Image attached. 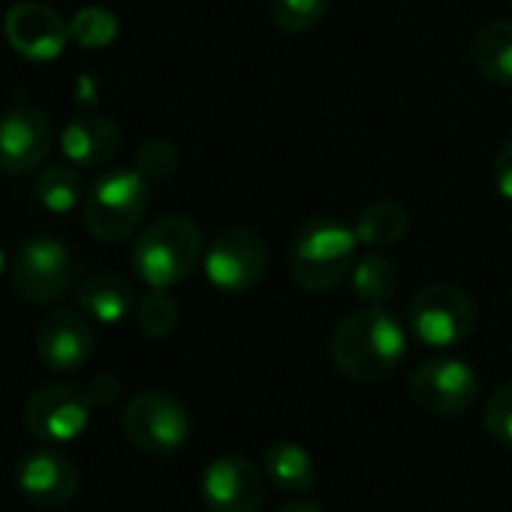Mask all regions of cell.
Segmentation results:
<instances>
[{"mask_svg":"<svg viewBox=\"0 0 512 512\" xmlns=\"http://www.w3.org/2000/svg\"><path fill=\"white\" fill-rule=\"evenodd\" d=\"M76 302L97 323H121L136 305L130 281L115 272H97L85 278L76 290Z\"/></svg>","mask_w":512,"mask_h":512,"instance_id":"e0dca14e","label":"cell"},{"mask_svg":"<svg viewBox=\"0 0 512 512\" xmlns=\"http://www.w3.org/2000/svg\"><path fill=\"white\" fill-rule=\"evenodd\" d=\"M263 470L281 491H290V494H308L320 479L317 461L311 458V452L293 440L272 443L263 455Z\"/></svg>","mask_w":512,"mask_h":512,"instance_id":"ac0fdd59","label":"cell"},{"mask_svg":"<svg viewBox=\"0 0 512 512\" xmlns=\"http://www.w3.org/2000/svg\"><path fill=\"white\" fill-rule=\"evenodd\" d=\"M4 34L22 58L55 61L70 40V22H64L52 7L28 0V4H19L7 13Z\"/></svg>","mask_w":512,"mask_h":512,"instance_id":"5bb4252c","label":"cell"},{"mask_svg":"<svg viewBox=\"0 0 512 512\" xmlns=\"http://www.w3.org/2000/svg\"><path fill=\"white\" fill-rule=\"evenodd\" d=\"M353 229H356L359 244H365L371 250L395 247L410 229V214L404 205H398L392 199H377L359 211Z\"/></svg>","mask_w":512,"mask_h":512,"instance_id":"ffe728a7","label":"cell"},{"mask_svg":"<svg viewBox=\"0 0 512 512\" xmlns=\"http://www.w3.org/2000/svg\"><path fill=\"white\" fill-rule=\"evenodd\" d=\"M118 37V16L103 7H85L70 19V40L82 49H106Z\"/></svg>","mask_w":512,"mask_h":512,"instance_id":"cb8c5ba5","label":"cell"},{"mask_svg":"<svg viewBox=\"0 0 512 512\" xmlns=\"http://www.w3.org/2000/svg\"><path fill=\"white\" fill-rule=\"evenodd\" d=\"M494 181L506 202H512V139L494 157Z\"/></svg>","mask_w":512,"mask_h":512,"instance_id":"f1b7e54d","label":"cell"},{"mask_svg":"<svg viewBox=\"0 0 512 512\" xmlns=\"http://www.w3.org/2000/svg\"><path fill=\"white\" fill-rule=\"evenodd\" d=\"M199 256H202L199 226L184 214H166L139 232L130 263L151 290H169L196 269Z\"/></svg>","mask_w":512,"mask_h":512,"instance_id":"3957f363","label":"cell"},{"mask_svg":"<svg viewBox=\"0 0 512 512\" xmlns=\"http://www.w3.org/2000/svg\"><path fill=\"white\" fill-rule=\"evenodd\" d=\"M178 166L175 145L169 139H148L136 151V172L151 184V181H166Z\"/></svg>","mask_w":512,"mask_h":512,"instance_id":"4316f807","label":"cell"},{"mask_svg":"<svg viewBox=\"0 0 512 512\" xmlns=\"http://www.w3.org/2000/svg\"><path fill=\"white\" fill-rule=\"evenodd\" d=\"M329 4L332 0H272L269 10H272V19L281 31L305 34L323 22Z\"/></svg>","mask_w":512,"mask_h":512,"instance_id":"d4e9b609","label":"cell"},{"mask_svg":"<svg viewBox=\"0 0 512 512\" xmlns=\"http://www.w3.org/2000/svg\"><path fill=\"white\" fill-rule=\"evenodd\" d=\"M88 398L94 407H109L121 398V380L115 374H97L88 386H85Z\"/></svg>","mask_w":512,"mask_h":512,"instance_id":"83f0119b","label":"cell"},{"mask_svg":"<svg viewBox=\"0 0 512 512\" xmlns=\"http://www.w3.org/2000/svg\"><path fill=\"white\" fill-rule=\"evenodd\" d=\"M269 269V250L260 232L229 226L217 232L205 250V275L220 293L238 296L253 290Z\"/></svg>","mask_w":512,"mask_h":512,"instance_id":"ba28073f","label":"cell"},{"mask_svg":"<svg viewBox=\"0 0 512 512\" xmlns=\"http://www.w3.org/2000/svg\"><path fill=\"white\" fill-rule=\"evenodd\" d=\"M52 148V124L34 106H16L0 115V172L22 175L37 169Z\"/></svg>","mask_w":512,"mask_h":512,"instance_id":"4fadbf2b","label":"cell"},{"mask_svg":"<svg viewBox=\"0 0 512 512\" xmlns=\"http://www.w3.org/2000/svg\"><path fill=\"white\" fill-rule=\"evenodd\" d=\"M410 398L437 416H458L479 398V377L464 359L437 356L416 365L410 374Z\"/></svg>","mask_w":512,"mask_h":512,"instance_id":"30bf717a","label":"cell"},{"mask_svg":"<svg viewBox=\"0 0 512 512\" xmlns=\"http://www.w3.org/2000/svg\"><path fill=\"white\" fill-rule=\"evenodd\" d=\"M7 272V256H4V250H0V275Z\"/></svg>","mask_w":512,"mask_h":512,"instance_id":"4dcf8cb0","label":"cell"},{"mask_svg":"<svg viewBox=\"0 0 512 512\" xmlns=\"http://www.w3.org/2000/svg\"><path fill=\"white\" fill-rule=\"evenodd\" d=\"M407 353V332L386 308H359L347 314L329 341V356L341 374L356 383H380L398 371Z\"/></svg>","mask_w":512,"mask_h":512,"instance_id":"6da1fadb","label":"cell"},{"mask_svg":"<svg viewBox=\"0 0 512 512\" xmlns=\"http://www.w3.org/2000/svg\"><path fill=\"white\" fill-rule=\"evenodd\" d=\"M208 512H260L266 503V470L244 455H220L202 473Z\"/></svg>","mask_w":512,"mask_h":512,"instance_id":"7c38bea8","label":"cell"},{"mask_svg":"<svg viewBox=\"0 0 512 512\" xmlns=\"http://www.w3.org/2000/svg\"><path fill=\"white\" fill-rule=\"evenodd\" d=\"M178 326V302L166 290H151L136 305V329L148 341H163Z\"/></svg>","mask_w":512,"mask_h":512,"instance_id":"603a6c76","label":"cell"},{"mask_svg":"<svg viewBox=\"0 0 512 512\" xmlns=\"http://www.w3.org/2000/svg\"><path fill=\"white\" fill-rule=\"evenodd\" d=\"M94 353L91 323L79 311H55L37 329V356L55 374L79 371Z\"/></svg>","mask_w":512,"mask_h":512,"instance_id":"9a60e30c","label":"cell"},{"mask_svg":"<svg viewBox=\"0 0 512 512\" xmlns=\"http://www.w3.org/2000/svg\"><path fill=\"white\" fill-rule=\"evenodd\" d=\"M79 275V260L73 250L52 235L28 238L13 260V284L19 296L31 305H52L64 299Z\"/></svg>","mask_w":512,"mask_h":512,"instance_id":"5b68a950","label":"cell"},{"mask_svg":"<svg viewBox=\"0 0 512 512\" xmlns=\"http://www.w3.org/2000/svg\"><path fill=\"white\" fill-rule=\"evenodd\" d=\"M356 229L341 217H311L305 220L290 244V275L308 293L335 290L350 272L356 256Z\"/></svg>","mask_w":512,"mask_h":512,"instance_id":"7a4b0ae2","label":"cell"},{"mask_svg":"<svg viewBox=\"0 0 512 512\" xmlns=\"http://www.w3.org/2000/svg\"><path fill=\"white\" fill-rule=\"evenodd\" d=\"M37 199L43 208L61 214V211H70L79 199H82V175H79V166H67V163H55V166H46L40 175H37Z\"/></svg>","mask_w":512,"mask_h":512,"instance_id":"7402d4cb","label":"cell"},{"mask_svg":"<svg viewBox=\"0 0 512 512\" xmlns=\"http://www.w3.org/2000/svg\"><path fill=\"white\" fill-rule=\"evenodd\" d=\"M148 211V181L133 169L106 172L85 196V229L100 241L133 235Z\"/></svg>","mask_w":512,"mask_h":512,"instance_id":"277c9868","label":"cell"},{"mask_svg":"<svg viewBox=\"0 0 512 512\" xmlns=\"http://www.w3.org/2000/svg\"><path fill=\"white\" fill-rule=\"evenodd\" d=\"M482 425L491 434V440H497L500 446L512 449V380L500 383L488 395L485 410H482Z\"/></svg>","mask_w":512,"mask_h":512,"instance_id":"484cf974","label":"cell"},{"mask_svg":"<svg viewBox=\"0 0 512 512\" xmlns=\"http://www.w3.org/2000/svg\"><path fill=\"white\" fill-rule=\"evenodd\" d=\"M275 512H326L317 500H308V497H299V500H290L284 506H278Z\"/></svg>","mask_w":512,"mask_h":512,"instance_id":"f546056e","label":"cell"},{"mask_svg":"<svg viewBox=\"0 0 512 512\" xmlns=\"http://www.w3.org/2000/svg\"><path fill=\"white\" fill-rule=\"evenodd\" d=\"M473 67L491 85H512V22L491 19L473 37Z\"/></svg>","mask_w":512,"mask_h":512,"instance_id":"d6986e66","label":"cell"},{"mask_svg":"<svg viewBox=\"0 0 512 512\" xmlns=\"http://www.w3.org/2000/svg\"><path fill=\"white\" fill-rule=\"evenodd\" d=\"M91 398L85 389L70 383H49L31 392L25 404V428L40 443H70L85 434L91 422Z\"/></svg>","mask_w":512,"mask_h":512,"instance_id":"9c48e42d","label":"cell"},{"mask_svg":"<svg viewBox=\"0 0 512 512\" xmlns=\"http://www.w3.org/2000/svg\"><path fill=\"white\" fill-rule=\"evenodd\" d=\"M407 323L413 338L425 347L449 350L473 332L476 305L455 284H428L413 296Z\"/></svg>","mask_w":512,"mask_h":512,"instance_id":"52a82bcc","label":"cell"},{"mask_svg":"<svg viewBox=\"0 0 512 512\" xmlns=\"http://www.w3.org/2000/svg\"><path fill=\"white\" fill-rule=\"evenodd\" d=\"M124 437L145 455H172L190 437V413L184 404L160 389L139 392L127 401L121 416Z\"/></svg>","mask_w":512,"mask_h":512,"instance_id":"8992f818","label":"cell"},{"mask_svg":"<svg viewBox=\"0 0 512 512\" xmlns=\"http://www.w3.org/2000/svg\"><path fill=\"white\" fill-rule=\"evenodd\" d=\"M61 148L67 160L79 169H100L106 166L118 148H121V130L112 118L100 112H85L76 115L64 133H61Z\"/></svg>","mask_w":512,"mask_h":512,"instance_id":"2e32d148","label":"cell"},{"mask_svg":"<svg viewBox=\"0 0 512 512\" xmlns=\"http://www.w3.org/2000/svg\"><path fill=\"white\" fill-rule=\"evenodd\" d=\"M16 488L37 509H61L79 494V467L58 446L40 443L22 455L16 467Z\"/></svg>","mask_w":512,"mask_h":512,"instance_id":"8fae6325","label":"cell"},{"mask_svg":"<svg viewBox=\"0 0 512 512\" xmlns=\"http://www.w3.org/2000/svg\"><path fill=\"white\" fill-rule=\"evenodd\" d=\"M353 293L362 305L383 308L398 293V269L380 253H368L353 263Z\"/></svg>","mask_w":512,"mask_h":512,"instance_id":"44dd1931","label":"cell"}]
</instances>
